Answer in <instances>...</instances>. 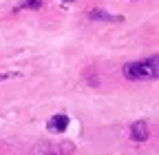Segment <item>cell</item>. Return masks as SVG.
I'll use <instances>...</instances> for the list:
<instances>
[{
	"label": "cell",
	"instance_id": "ba28073f",
	"mask_svg": "<svg viewBox=\"0 0 159 155\" xmlns=\"http://www.w3.org/2000/svg\"><path fill=\"white\" fill-rule=\"evenodd\" d=\"M66 2H69V0H66Z\"/></svg>",
	"mask_w": 159,
	"mask_h": 155
},
{
	"label": "cell",
	"instance_id": "7a4b0ae2",
	"mask_svg": "<svg viewBox=\"0 0 159 155\" xmlns=\"http://www.w3.org/2000/svg\"><path fill=\"white\" fill-rule=\"evenodd\" d=\"M66 126H69V115L66 113H55V115H51L49 122H47L49 133H57V135H62L66 131Z\"/></svg>",
	"mask_w": 159,
	"mask_h": 155
},
{
	"label": "cell",
	"instance_id": "8992f818",
	"mask_svg": "<svg viewBox=\"0 0 159 155\" xmlns=\"http://www.w3.org/2000/svg\"><path fill=\"white\" fill-rule=\"evenodd\" d=\"M20 7H25V9H40V7H42V0H22V5H20Z\"/></svg>",
	"mask_w": 159,
	"mask_h": 155
},
{
	"label": "cell",
	"instance_id": "5b68a950",
	"mask_svg": "<svg viewBox=\"0 0 159 155\" xmlns=\"http://www.w3.org/2000/svg\"><path fill=\"white\" fill-rule=\"evenodd\" d=\"M31 155H62V151H60L57 146H53L51 142H40L33 146Z\"/></svg>",
	"mask_w": 159,
	"mask_h": 155
},
{
	"label": "cell",
	"instance_id": "52a82bcc",
	"mask_svg": "<svg viewBox=\"0 0 159 155\" xmlns=\"http://www.w3.org/2000/svg\"><path fill=\"white\" fill-rule=\"evenodd\" d=\"M9 78H13L11 73H0V82H5V80H9Z\"/></svg>",
	"mask_w": 159,
	"mask_h": 155
},
{
	"label": "cell",
	"instance_id": "3957f363",
	"mask_svg": "<svg viewBox=\"0 0 159 155\" xmlns=\"http://www.w3.org/2000/svg\"><path fill=\"white\" fill-rule=\"evenodd\" d=\"M148 138H150V129H148V124H146L144 120H137V122L130 124V140H135V142H146Z\"/></svg>",
	"mask_w": 159,
	"mask_h": 155
},
{
	"label": "cell",
	"instance_id": "277c9868",
	"mask_svg": "<svg viewBox=\"0 0 159 155\" xmlns=\"http://www.w3.org/2000/svg\"><path fill=\"white\" fill-rule=\"evenodd\" d=\"M89 18L91 20H102V22H122V16H113V13L104 11V9H91Z\"/></svg>",
	"mask_w": 159,
	"mask_h": 155
},
{
	"label": "cell",
	"instance_id": "6da1fadb",
	"mask_svg": "<svg viewBox=\"0 0 159 155\" xmlns=\"http://www.w3.org/2000/svg\"><path fill=\"white\" fill-rule=\"evenodd\" d=\"M157 62H159L157 55H152L150 60H142V62H128V64H124L122 73L126 80H155L159 73Z\"/></svg>",
	"mask_w": 159,
	"mask_h": 155
}]
</instances>
